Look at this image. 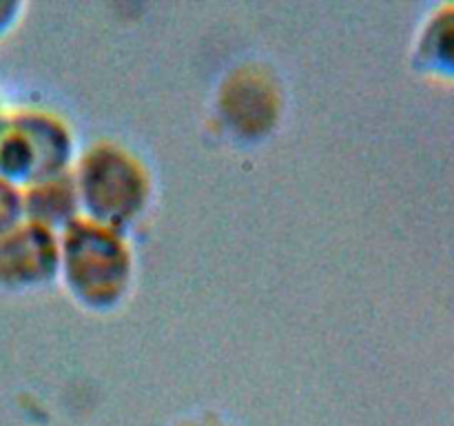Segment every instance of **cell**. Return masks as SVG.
<instances>
[{"label": "cell", "mask_w": 454, "mask_h": 426, "mask_svg": "<svg viewBox=\"0 0 454 426\" xmlns=\"http://www.w3.org/2000/svg\"><path fill=\"white\" fill-rule=\"evenodd\" d=\"M16 213H18V200L16 193L9 189L7 182L0 180V238L7 233L9 226L13 225L16 220Z\"/></svg>", "instance_id": "cell-2"}, {"label": "cell", "mask_w": 454, "mask_h": 426, "mask_svg": "<svg viewBox=\"0 0 454 426\" xmlns=\"http://www.w3.org/2000/svg\"><path fill=\"white\" fill-rule=\"evenodd\" d=\"M417 60L428 74L454 80V3L428 18L417 44Z\"/></svg>", "instance_id": "cell-1"}, {"label": "cell", "mask_w": 454, "mask_h": 426, "mask_svg": "<svg viewBox=\"0 0 454 426\" xmlns=\"http://www.w3.org/2000/svg\"><path fill=\"white\" fill-rule=\"evenodd\" d=\"M9 18V7L7 4H0V27H3V22H7Z\"/></svg>", "instance_id": "cell-3"}]
</instances>
